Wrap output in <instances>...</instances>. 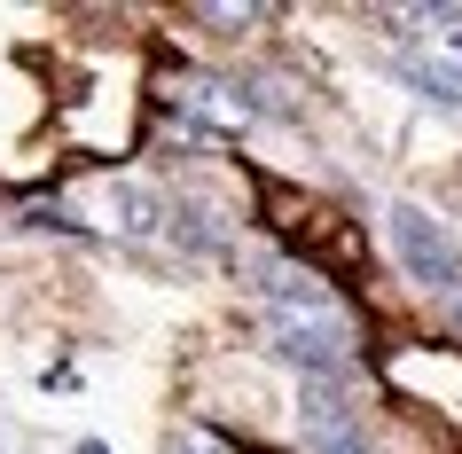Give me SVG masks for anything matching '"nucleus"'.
<instances>
[{"label":"nucleus","mask_w":462,"mask_h":454,"mask_svg":"<svg viewBox=\"0 0 462 454\" xmlns=\"http://www.w3.org/2000/svg\"><path fill=\"white\" fill-rule=\"evenodd\" d=\"M196 16H204V24H259L267 8H196Z\"/></svg>","instance_id":"nucleus-5"},{"label":"nucleus","mask_w":462,"mask_h":454,"mask_svg":"<svg viewBox=\"0 0 462 454\" xmlns=\"http://www.w3.org/2000/svg\"><path fill=\"white\" fill-rule=\"evenodd\" d=\"M447 24H455V32H447V48H455V55H462V16H447Z\"/></svg>","instance_id":"nucleus-6"},{"label":"nucleus","mask_w":462,"mask_h":454,"mask_svg":"<svg viewBox=\"0 0 462 454\" xmlns=\"http://www.w3.org/2000/svg\"><path fill=\"white\" fill-rule=\"evenodd\" d=\"M306 454H384L368 431H329V439H306Z\"/></svg>","instance_id":"nucleus-3"},{"label":"nucleus","mask_w":462,"mask_h":454,"mask_svg":"<svg viewBox=\"0 0 462 454\" xmlns=\"http://www.w3.org/2000/svg\"><path fill=\"white\" fill-rule=\"evenodd\" d=\"M165 454H219V439H212V431H172V439H165Z\"/></svg>","instance_id":"nucleus-4"},{"label":"nucleus","mask_w":462,"mask_h":454,"mask_svg":"<svg viewBox=\"0 0 462 454\" xmlns=\"http://www.w3.org/2000/svg\"><path fill=\"white\" fill-rule=\"evenodd\" d=\"M251 290H259V321H267V345L291 360L298 376H353L361 368V313L314 259H251Z\"/></svg>","instance_id":"nucleus-1"},{"label":"nucleus","mask_w":462,"mask_h":454,"mask_svg":"<svg viewBox=\"0 0 462 454\" xmlns=\"http://www.w3.org/2000/svg\"><path fill=\"white\" fill-rule=\"evenodd\" d=\"M71 454H110V447H102V439H79V447Z\"/></svg>","instance_id":"nucleus-7"},{"label":"nucleus","mask_w":462,"mask_h":454,"mask_svg":"<svg viewBox=\"0 0 462 454\" xmlns=\"http://www.w3.org/2000/svg\"><path fill=\"white\" fill-rule=\"evenodd\" d=\"M384 236H392L400 274L447 313V329H462V243H455V227H447L439 212H423V204H392Z\"/></svg>","instance_id":"nucleus-2"}]
</instances>
